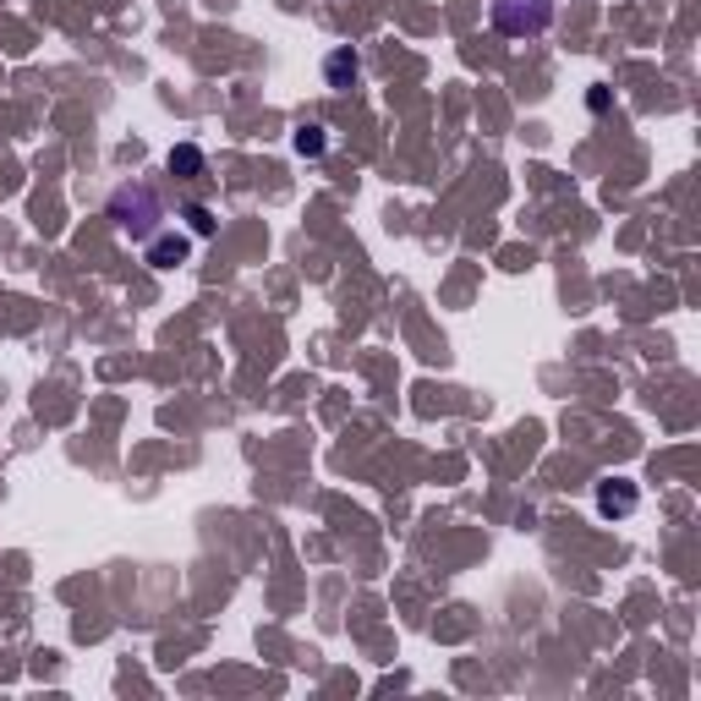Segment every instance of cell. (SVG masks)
Masks as SVG:
<instances>
[{"instance_id":"ba28073f","label":"cell","mask_w":701,"mask_h":701,"mask_svg":"<svg viewBox=\"0 0 701 701\" xmlns=\"http://www.w3.org/2000/svg\"><path fill=\"white\" fill-rule=\"evenodd\" d=\"M290 142H296V153H307V159H312V153H323V142H329V138H323V127H301Z\"/></svg>"},{"instance_id":"7a4b0ae2","label":"cell","mask_w":701,"mask_h":701,"mask_svg":"<svg viewBox=\"0 0 701 701\" xmlns=\"http://www.w3.org/2000/svg\"><path fill=\"white\" fill-rule=\"evenodd\" d=\"M554 11H560V0H488V22L504 39H538V33H549Z\"/></svg>"},{"instance_id":"52a82bcc","label":"cell","mask_w":701,"mask_h":701,"mask_svg":"<svg viewBox=\"0 0 701 701\" xmlns=\"http://www.w3.org/2000/svg\"><path fill=\"white\" fill-rule=\"evenodd\" d=\"M181 220H187V231H192V236H214V214H209L203 203H187V209H181Z\"/></svg>"},{"instance_id":"6da1fadb","label":"cell","mask_w":701,"mask_h":701,"mask_svg":"<svg viewBox=\"0 0 701 701\" xmlns=\"http://www.w3.org/2000/svg\"><path fill=\"white\" fill-rule=\"evenodd\" d=\"M110 220H116L132 242H148V236L164 231V203H159V192H153L148 181H121V187L110 192Z\"/></svg>"},{"instance_id":"277c9868","label":"cell","mask_w":701,"mask_h":701,"mask_svg":"<svg viewBox=\"0 0 701 701\" xmlns=\"http://www.w3.org/2000/svg\"><path fill=\"white\" fill-rule=\"evenodd\" d=\"M187 253H192V242H187V236H176V231H159V236H148V242H142L148 269H176V264H187Z\"/></svg>"},{"instance_id":"5b68a950","label":"cell","mask_w":701,"mask_h":701,"mask_svg":"<svg viewBox=\"0 0 701 701\" xmlns=\"http://www.w3.org/2000/svg\"><path fill=\"white\" fill-rule=\"evenodd\" d=\"M357 77H362V61H357L351 50H334V55L323 61V83H329V88H357Z\"/></svg>"},{"instance_id":"3957f363","label":"cell","mask_w":701,"mask_h":701,"mask_svg":"<svg viewBox=\"0 0 701 701\" xmlns=\"http://www.w3.org/2000/svg\"><path fill=\"white\" fill-rule=\"evenodd\" d=\"M636 504H641L636 482H625V477L597 482V516H603V521H625V516H636Z\"/></svg>"},{"instance_id":"8992f818","label":"cell","mask_w":701,"mask_h":701,"mask_svg":"<svg viewBox=\"0 0 701 701\" xmlns=\"http://www.w3.org/2000/svg\"><path fill=\"white\" fill-rule=\"evenodd\" d=\"M170 176H181V181L203 176V148H198V142H181V148H170Z\"/></svg>"}]
</instances>
